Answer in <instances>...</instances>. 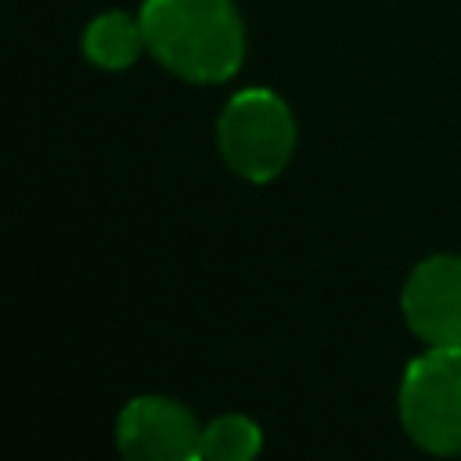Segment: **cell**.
<instances>
[{"label":"cell","instance_id":"1","mask_svg":"<svg viewBox=\"0 0 461 461\" xmlns=\"http://www.w3.org/2000/svg\"><path fill=\"white\" fill-rule=\"evenodd\" d=\"M144 47L187 83H223L245 61V25L234 0H144Z\"/></svg>","mask_w":461,"mask_h":461},{"label":"cell","instance_id":"7","mask_svg":"<svg viewBox=\"0 0 461 461\" xmlns=\"http://www.w3.org/2000/svg\"><path fill=\"white\" fill-rule=\"evenodd\" d=\"M263 450V432L245 414H220L202 429L205 461H256Z\"/></svg>","mask_w":461,"mask_h":461},{"label":"cell","instance_id":"2","mask_svg":"<svg viewBox=\"0 0 461 461\" xmlns=\"http://www.w3.org/2000/svg\"><path fill=\"white\" fill-rule=\"evenodd\" d=\"M216 144L223 162L252 184L274 180L295 151V115L267 86L238 90L216 122Z\"/></svg>","mask_w":461,"mask_h":461},{"label":"cell","instance_id":"6","mask_svg":"<svg viewBox=\"0 0 461 461\" xmlns=\"http://www.w3.org/2000/svg\"><path fill=\"white\" fill-rule=\"evenodd\" d=\"M144 50V29L140 18H130L126 11H101L86 29H83V54L104 68V72H122L130 68Z\"/></svg>","mask_w":461,"mask_h":461},{"label":"cell","instance_id":"4","mask_svg":"<svg viewBox=\"0 0 461 461\" xmlns=\"http://www.w3.org/2000/svg\"><path fill=\"white\" fill-rule=\"evenodd\" d=\"M115 447L122 461H205L202 425L173 396H133L115 421Z\"/></svg>","mask_w":461,"mask_h":461},{"label":"cell","instance_id":"3","mask_svg":"<svg viewBox=\"0 0 461 461\" xmlns=\"http://www.w3.org/2000/svg\"><path fill=\"white\" fill-rule=\"evenodd\" d=\"M400 421L429 454H461V346H429L400 382Z\"/></svg>","mask_w":461,"mask_h":461},{"label":"cell","instance_id":"5","mask_svg":"<svg viewBox=\"0 0 461 461\" xmlns=\"http://www.w3.org/2000/svg\"><path fill=\"white\" fill-rule=\"evenodd\" d=\"M407 328L429 346H461V256L421 259L400 295Z\"/></svg>","mask_w":461,"mask_h":461}]
</instances>
